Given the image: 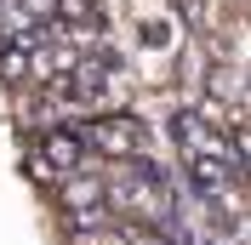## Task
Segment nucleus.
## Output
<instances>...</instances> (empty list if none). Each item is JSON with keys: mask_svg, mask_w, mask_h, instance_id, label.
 I'll use <instances>...</instances> for the list:
<instances>
[{"mask_svg": "<svg viewBox=\"0 0 251 245\" xmlns=\"http://www.w3.org/2000/svg\"><path fill=\"white\" fill-rule=\"evenodd\" d=\"M211 46H217V57L251 69V12H228V23H223V34L211 40Z\"/></svg>", "mask_w": 251, "mask_h": 245, "instance_id": "4", "label": "nucleus"}, {"mask_svg": "<svg viewBox=\"0 0 251 245\" xmlns=\"http://www.w3.org/2000/svg\"><path fill=\"white\" fill-rule=\"evenodd\" d=\"M23 166H29V177H34V183H40V188H46V194H51V188H57V171H51V166H46V160H40V154H34V148L23 154Z\"/></svg>", "mask_w": 251, "mask_h": 245, "instance_id": "8", "label": "nucleus"}, {"mask_svg": "<svg viewBox=\"0 0 251 245\" xmlns=\"http://www.w3.org/2000/svg\"><path fill=\"white\" fill-rule=\"evenodd\" d=\"M80 143L97 154V160H154V137L149 125L126 108V114H97V120H75Z\"/></svg>", "mask_w": 251, "mask_h": 245, "instance_id": "1", "label": "nucleus"}, {"mask_svg": "<svg viewBox=\"0 0 251 245\" xmlns=\"http://www.w3.org/2000/svg\"><path fill=\"white\" fill-rule=\"evenodd\" d=\"M109 188H103V177L97 171H69L57 188H51V199H57V211H86V205H109Z\"/></svg>", "mask_w": 251, "mask_h": 245, "instance_id": "3", "label": "nucleus"}, {"mask_svg": "<svg viewBox=\"0 0 251 245\" xmlns=\"http://www.w3.org/2000/svg\"><path fill=\"white\" fill-rule=\"evenodd\" d=\"M57 17L80 23V17H103V0H57Z\"/></svg>", "mask_w": 251, "mask_h": 245, "instance_id": "7", "label": "nucleus"}, {"mask_svg": "<svg viewBox=\"0 0 251 245\" xmlns=\"http://www.w3.org/2000/svg\"><path fill=\"white\" fill-rule=\"evenodd\" d=\"M200 92L246 114V103H251V69H240V63H228V57H211V69H205V86H200Z\"/></svg>", "mask_w": 251, "mask_h": 245, "instance_id": "2", "label": "nucleus"}, {"mask_svg": "<svg viewBox=\"0 0 251 245\" xmlns=\"http://www.w3.org/2000/svg\"><path fill=\"white\" fill-rule=\"evenodd\" d=\"M228 148H234L240 171H251V114H240V120H234V131H228Z\"/></svg>", "mask_w": 251, "mask_h": 245, "instance_id": "6", "label": "nucleus"}, {"mask_svg": "<svg viewBox=\"0 0 251 245\" xmlns=\"http://www.w3.org/2000/svg\"><path fill=\"white\" fill-rule=\"evenodd\" d=\"M246 183H251V171H246Z\"/></svg>", "mask_w": 251, "mask_h": 245, "instance_id": "10", "label": "nucleus"}, {"mask_svg": "<svg viewBox=\"0 0 251 245\" xmlns=\"http://www.w3.org/2000/svg\"><path fill=\"white\" fill-rule=\"evenodd\" d=\"M6 40H12V34H6V29H0V51H6Z\"/></svg>", "mask_w": 251, "mask_h": 245, "instance_id": "9", "label": "nucleus"}, {"mask_svg": "<svg viewBox=\"0 0 251 245\" xmlns=\"http://www.w3.org/2000/svg\"><path fill=\"white\" fill-rule=\"evenodd\" d=\"M0 86H12V92L29 86V51L12 46V40H6V51H0Z\"/></svg>", "mask_w": 251, "mask_h": 245, "instance_id": "5", "label": "nucleus"}]
</instances>
